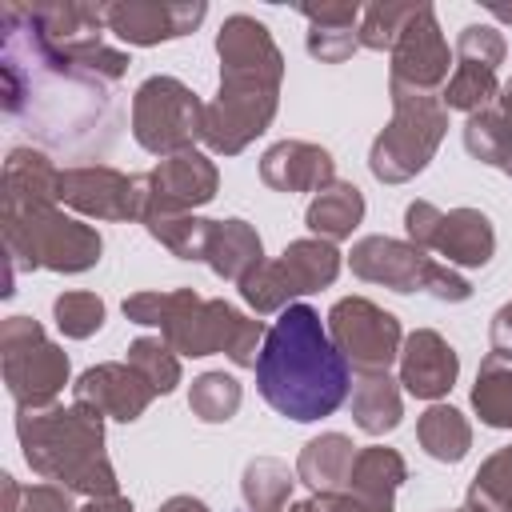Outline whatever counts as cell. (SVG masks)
<instances>
[{
    "instance_id": "cell-1",
    "label": "cell",
    "mask_w": 512,
    "mask_h": 512,
    "mask_svg": "<svg viewBox=\"0 0 512 512\" xmlns=\"http://www.w3.org/2000/svg\"><path fill=\"white\" fill-rule=\"evenodd\" d=\"M0 76L4 112L48 148L84 152L112 136V100L104 80L60 56L24 4L0 8Z\"/></svg>"
},
{
    "instance_id": "cell-2",
    "label": "cell",
    "mask_w": 512,
    "mask_h": 512,
    "mask_svg": "<svg viewBox=\"0 0 512 512\" xmlns=\"http://www.w3.org/2000/svg\"><path fill=\"white\" fill-rule=\"evenodd\" d=\"M256 388L272 412L296 424L332 416L352 392V368L336 352L312 304H288L256 356Z\"/></svg>"
},
{
    "instance_id": "cell-3",
    "label": "cell",
    "mask_w": 512,
    "mask_h": 512,
    "mask_svg": "<svg viewBox=\"0 0 512 512\" xmlns=\"http://www.w3.org/2000/svg\"><path fill=\"white\" fill-rule=\"evenodd\" d=\"M216 56H220V92L212 104H204L200 144L216 156H236L276 120L284 56L272 32L248 12H236L220 24Z\"/></svg>"
},
{
    "instance_id": "cell-4",
    "label": "cell",
    "mask_w": 512,
    "mask_h": 512,
    "mask_svg": "<svg viewBox=\"0 0 512 512\" xmlns=\"http://www.w3.org/2000/svg\"><path fill=\"white\" fill-rule=\"evenodd\" d=\"M16 440L28 468L80 496H116L120 480L104 452V416L84 404L16 408Z\"/></svg>"
},
{
    "instance_id": "cell-5",
    "label": "cell",
    "mask_w": 512,
    "mask_h": 512,
    "mask_svg": "<svg viewBox=\"0 0 512 512\" xmlns=\"http://www.w3.org/2000/svg\"><path fill=\"white\" fill-rule=\"evenodd\" d=\"M124 316L144 328H160L176 356H212L224 352L236 368H256L260 344L268 336L264 320L240 312L228 300H204L192 288L136 292L124 300Z\"/></svg>"
},
{
    "instance_id": "cell-6",
    "label": "cell",
    "mask_w": 512,
    "mask_h": 512,
    "mask_svg": "<svg viewBox=\"0 0 512 512\" xmlns=\"http://www.w3.org/2000/svg\"><path fill=\"white\" fill-rule=\"evenodd\" d=\"M392 120L380 128L368 152V168L380 184H404L428 168L436 148L448 136V108L440 92H420L404 84H388Z\"/></svg>"
},
{
    "instance_id": "cell-7",
    "label": "cell",
    "mask_w": 512,
    "mask_h": 512,
    "mask_svg": "<svg viewBox=\"0 0 512 512\" xmlns=\"http://www.w3.org/2000/svg\"><path fill=\"white\" fill-rule=\"evenodd\" d=\"M4 248L16 268H52V272H88L100 264L104 240L92 224L64 216L60 208H32V212H0Z\"/></svg>"
},
{
    "instance_id": "cell-8",
    "label": "cell",
    "mask_w": 512,
    "mask_h": 512,
    "mask_svg": "<svg viewBox=\"0 0 512 512\" xmlns=\"http://www.w3.org/2000/svg\"><path fill=\"white\" fill-rule=\"evenodd\" d=\"M348 268L368 284H384L392 292H428L444 304H460L472 296V284L456 268L432 260L424 248L396 236H360L348 252Z\"/></svg>"
},
{
    "instance_id": "cell-9",
    "label": "cell",
    "mask_w": 512,
    "mask_h": 512,
    "mask_svg": "<svg viewBox=\"0 0 512 512\" xmlns=\"http://www.w3.org/2000/svg\"><path fill=\"white\" fill-rule=\"evenodd\" d=\"M340 264L344 260L332 240L304 236V240H292L276 260H264L260 268H252L236 288H240V300L256 316H268V312H284L288 304H296V296L328 288L340 276Z\"/></svg>"
},
{
    "instance_id": "cell-10",
    "label": "cell",
    "mask_w": 512,
    "mask_h": 512,
    "mask_svg": "<svg viewBox=\"0 0 512 512\" xmlns=\"http://www.w3.org/2000/svg\"><path fill=\"white\" fill-rule=\"evenodd\" d=\"M0 368L16 408H48L68 384V352L48 340L40 320L8 316L0 324Z\"/></svg>"
},
{
    "instance_id": "cell-11",
    "label": "cell",
    "mask_w": 512,
    "mask_h": 512,
    "mask_svg": "<svg viewBox=\"0 0 512 512\" xmlns=\"http://www.w3.org/2000/svg\"><path fill=\"white\" fill-rule=\"evenodd\" d=\"M28 16L40 24V32L48 36V44L68 56L76 68H84L88 76L112 84L128 72V52L104 44V4H84V0H44V4H24Z\"/></svg>"
},
{
    "instance_id": "cell-12",
    "label": "cell",
    "mask_w": 512,
    "mask_h": 512,
    "mask_svg": "<svg viewBox=\"0 0 512 512\" xmlns=\"http://www.w3.org/2000/svg\"><path fill=\"white\" fill-rule=\"evenodd\" d=\"M204 128L200 96L176 76H148L132 96V136L152 156L192 152Z\"/></svg>"
},
{
    "instance_id": "cell-13",
    "label": "cell",
    "mask_w": 512,
    "mask_h": 512,
    "mask_svg": "<svg viewBox=\"0 0 512 512\" xmlns=\"http://www.w3.org/2000/svg\"><path fill=\"white\" fill-rule=\"evenodd\" d=\"M324 328H328L336 352L356 372H388L392 360H400V348H404L400 320L388 308L372 304L368 296L336 300L324 316Z\"/></svg>"
},
{
    "instance_id": "cell-14",
    "label": "cell",
    "mask_w": 512,
    "mask_h": 512,
    "mask_svg": "<svg viewBox=\"0 0 512 512\" xmlns=\"http://www.w3.org/2000/svg\"><path fill=\"white\" fill-rule=\"evenodd\" d=\"M60 204L92 220H140L144 176H124L112 164H76L64 168Z\"/></svg>"
},
{
    "instance_id": "cell-15",
    "label": "cell",
    "mask_w": 512,
    "mask_h": 512,
    "mask_svg": "<svg viewBox=\"0 0 512 512\" xmlns=\"http://www.w3.org/2000/svg\"><path fill=\"white\" fill-rule=\"evenodd\" d=\"M388 56H392L388 84H404V88H420V92H436L448 84L452 52H448V40L440 32L432 4H416V12L400 28Z\"/></svg>"
},
{
    "instance_id": "cell-16",
    "label": "cell",
    "mask_w": 512,
    "mask_h": 512,
    "mask_svg": "<svg viewBox=\"0 0 512 512\" xmlns=\"http://www.w3.org/2000/svg\"><path fill=\"white\" fill-rule=\"evenodd\" d=\"M220 188V172L204 152H176L164 156L152 172H144V216L152 212H196Z\"/></svg>"
},
{
    "instance_id": "cell-17",
    "label": "cell",
    "mask_w": 512,
    "mask_h": 512,
    "mask_svg": "<svg viewBox=\"0 0 512 512\" xmlns=\"http://www.w3.org/2000/svg\"><path fill=\"white\" fill-rule=\"evenodd\" d=\"M204 16H208V4H204V0H180V4L116 0V4H104L108 32L120 36L124 44H136V48H152V44L188 36V32L200 28Z\"/></svg>"
},
{
    "instance_id": "cell-18",
    "label": "cell",
    "mask_w": 512,
    "mask_h": 512,
    "mask_svg": "<svg viewBox=\"0 0 512 512\" xmlns=\"http://www.w3.org/2000/svg\"><path fill=\"white\" fill-rule=\"evenodd\" d=\"M72 400L84 404V408H96L100 416H112L120 424H132L148 412V404L156 400L152 384L124 360H108V364H92L76 376L72 384Z\"/></svg>"
},
{
    "instance_id": "cell-19",
    "label": "cell",
    "mask_w": 512,
    "mask_h": 512,
    "mask_svg": "<svg viewBox=\"0 0 512 512\" xmlns=\"http://www.w3.org/2000/svg\"><path fill=\"white\" fill-rule=\"evenodd\" d=\"M456 376H460V356L440 332L416 328L412 336H404V348H400V388L404 392L436 404L440 396L452 392Z\"/></svg>"
},
{
    "instance_id": "cell-20",
    "label": "cell",
    "mask_w": 512,
    "mask_h": 512,
    "mask_svg": "<svg viewBox=\"0 0 512 512\" xmlns=\"http://www.w3.org/2000/svg\"><path fill=\"white\" fill-rule=\"evenodd\" d=\"M260 180L272 192H320L336 180V160L312 140H276L260 156Z\"/></svg>"
},
{
    "instance_id": "cell-21",
    "label": "cell",
    "mask_w": 512,
    "mask_h": 512,
    "mask_svg": "<svg viewBox=\"0 0 512 512\" xmlns=\"http://www.w3.org/2000/svg\"><path fill=\"white\" fill-rule=\"evenodd\" d=\"M60 184H64V172L52 164L48 152H40V148H12L8 160H4V176H0L4 212L56 208L60 204Z\"/></svg>"
},
{
    "instance_id": "cell-22",
    "label": "cell",
    "mask_w": 512,
    "mask_h": 512,
    "mask_svg": "<svg viewBox=\"0 0 512 512\" xmlns=\"http://www.w3.org/2000/svg\"><path fill=\"white\" fill-rule=\"evenodd\" d=\"M424 252L444 256L448 268H484L496 252V228L480 208H448L440 212Z\"/></svg>"
},
{
    "instance_id": "cell-23",
    "label": "cell",
    "mask_w": 512,
    "mask_h": 512,
    "mask_svg": "<svg viewBox=\"0 0 512 512\" xmlns=\"http://www.w3.org/2000/svg\"><path fill=\"white\" fill-rule=\"evenodd\" d=\"M356 452L360 448L344 432H320V436H312L300 448V456H296V480H304L312 488V496L348 492V476H352Z\"/></svg>"
},
{
    "instance_id": "cell-24",
    "label": "cell",
    "mask_w": 512,
    "mask_h": 512,
    "mask_svg": "<svg viewBox=\"0 0 512 512\" xmlns=\"http://www.w3.org/2000/svg\"><path fill=\"white\" fill-rule=\"evenodd\" d=\"M204 264L220 276V280H244L252 268L264 264V240L260 232L232 216V220H212V236H208V252H204Z\"/></svg>"
},
{
    "instance_id": "cell-25",
    "label": "cell",
    "mask_w": 512,
    "mask_h": 512,
    "mask_svg": "<svg viewBox=\"0 0 512 512\" xmlns=\"http://www.w3.org/2000/svg\"><path fill=\"white\" fill-rule=\"evenodd\" d=\"M348 404H352L356 428L368 432V436L392 432L400 424V416H404L400 380H392L388 372H356L352 392H348Z\"/></svg>"
},
{
    "instance_id": "cell-26",
    "label": "cell",
    "mask_w": 512,
    "mask_h": 512,
    "mask_svg": "<svg viewBox=\"0 0 512 512\" xmlns=\"http://www.w3.org/2000/svg\"><path fill=\"white\" fill-rule=\"evenodd\" d=\"M304 220H308L312 236H320V240H332V244L348 240L364 220V192L348 180H332L328 188H320L312 196Z\"/></svg>"
},
{
    "instance_id": "cell-27",
    "label": "cell",
    "mask_w": 512,
    "mask_h": 512,
    "mask_svg": "<svg viewBox=\"0 0 512 512\" xmlns=\"http://www.w3.org/2000/svg\"><path fill=\"white\" fill-rule=\"evenodd\" d=\"M416 440L432 460L460 464L468 456V448H472V424L452 404H428L424 416L416 420Z\"/></svg>"
},
{
    "instance_id": "cell-28",
    "label": "cell",
    "mask_w": 512,
    "mask_h": 512,
    "mask_svg": "<svg viewBox=\"0 0 512 512\" xmlns=\"http://www.w3.org/2000/svg\"><path fill=\"white\" fill-rule=\"evenodd\" d=\"M472 408L480 424L512 432V352H488L472 384Z\"/></svg>"
},
{
    "instance_id": "cell-29",
    "label": "cell",
    "mask_w": 512,
    "mask_h": 512,
    "mask_svg": "<svg viewBox=\"0 0 512 512\" xmlns=\"http://www.w3.org/2000/svg\"><path fill=\"white\" fill-rule=\"evenodd\" d=\"M408 480V464L396 448L384 444H368L356 452L352 460V476H348V492L368 496V500H392L396 488Z\"/></svg>"
},
{
    "instance_id": "cell-30",
    "label": "cell",
    "mask_w": 512,
    "mask_h": 512,
    "mask_svg": "<svg viewBox=\"0 0 512 512\" xmlns=\"http://www.w3.org/2000/svg\"><path fill=\"white\" fill-rule=\"evenodd\" d=\"M292 484H296V472L284 460L256 456L244 464L240 496H244L248 512H284L292 504Z\"/></svg>"
},
{
    "instance_id": "cell-31",
    "label": "cell",
    "mask_w": 512,
    "mask_h": 512,
    "mask_svg": "<svg viewBox=\"0 0 512 512\" xmlns=\"http://www.w3.org/2000/svg\"><path fill=\"white\" fill-rule=\"evenodd\" d=\"M140 224L148 228L152 240H160L180 260H204V252H208L212 220H204L196 212H152Z\"/></svg>"
},
{
    "instance_id": "cell-32",
    "label": "cell",
    "mask_w": 512,
    "mask_h": 512,
    "mask_svg": "<svg viewBox=\"0 0 512 512\" xmlns=\"http://www.w3.org/2000/svg\"><path fill=\"white\" fill-rule=\"evenodd\" d=\"M500 96V80H496V68H484V64H468V60H456L448 84L440 88V104L448 112H480V108H492V100Z\"/></svg>"
},
{
    "instance_id": "cell-33",
    "label": "cell",
    "mask_w": 512,
    "mask_h": 512,
    "mask_svg": "<svg viewBox=\"0 0 512 512\" xmlns=\"http://www.w3.org/2000/svg\"><path fill=\"white\" fill-rule=\"evenodd\" d=\"M240 400H244V388L228 372H200L188 388V408L204 424H228L240 412Z\"/></svg>"
},
{
    "instance_id": "cell-34",
    "label": "cell",
    "mask_w": 512,
    "mask_h": 512,
    "mask_svg": "<svg viewBox=\"0 0 512 512\" xmlns=\"http://www.w3.org/2000/svg\"><path fill=\"white\" fill-rule=\"evenodd\" d=\"M128 364L152 384L156 396H168L180 384V356L164 336H136L128 344Z\"/></svg>"
},
{
    "instance_id": "cell-35",
    "label": "cell",
    "mask_w": 512,
    "mask_h": 512,
    "mask_svg": "<svg viewBox=\"0 0 512 512\" xmlns=\"http://www.w3.org/2000/svg\"><path fill=\"white\" fill-rule=\"evenodd\" d=\"M468 500L488 512H512V444L496 448L472 476Z\"/></svg>"
},
{
    "instance_id": "cell-36",
    "label": "cell",
    "mask_w": 512,
    "mask_h": 512,
    "mask_svg": "<svg viewBox=\"0 0 512 512\" xmlns=\"http://www.w3.org/2000/svg\"><path fill=\"white\" fill-rule=\"evenodd\" d=\"M464 148H468L480 164H492V168H500V172L508 168V160H512V140H508V132H504L496 108H480V112H472V116L464 120Z\"/></svg>"
},
{
    "instance_id": "cell-37",
    "label": "cell",
    "mask_w": 512,
    "mask_h": 512,
    "mask_svg": "<svg viewBox=\"0 0 512 512\" xmlns=\"http://www.w3.org/2000/svg\"><path fill=\"white\" fill-rule=\"evenodd\" d=\"M416 12V4H392V0H376L360 12V28H356V40L360 48H372V52H392L400 28L408 24V16Z\"/></svg>"
},
{
    "instance_id": "cell-38",
    "label": "cell",
    "mask_w": 512,
    "mask_h": 512,
    "mask_svg": "<svg viewBox=\"0 0 512 512\" xmlns=\"http://www.w3.org/2000/svg\"><path fill=\"white\" fill-rule=\"evenodd\" d=\"M52 316L68 340H88L104 328V300L96 292H60L52 300Z\"/></svg>"
},
{
    "instance_id": "cell-39",
    "label": "cell",
    "mask_w": 512,
    "mask_h": 512,
    "mask_svg": "<svg viewBox=\"0 0 512 512\" xmlns=\"http://www.w3.org/2000/svg\"><path fill=\"white\" fill-rule=\"evenodd\" d=\"M504 32L492 28V24H468L460 28L456 36V60H468V64H484V68H500L504 64Z\"/></svg>"
},
{
    "instance_id": "cell-40",
    "label": "cell",
    "mask_w": 512,
    "mask_h": 512,
    "mask_svg": "<svg viewBox=\"0 0 512 512\" xmlns=\"http://www.w3.org/2000/svg\"><path fill=\"white\" fill-rule=\"evenodd\" d=\"M304 48L320 64H344L360 48V40H356V28H320V24H308Z\"/></svg>"
},
{
    "instance_id": "cell-41",
    "label": "cell",
    "mask_w": 512,
    "mask_h": 512,
    "mask_svg": "<svg viewBox=\"0 0 512 512\" xmlns=\"http://www.w3.org/2000/svg\"><path fill=\"white\" fill-rule=\"evenodd\" d=\"M16 512H76V508H72V492L64 484H32V488H24Z\"/></svg>"
},
{
    "instance_id": "cell-42",
    "label": "cell",
    "mask_w": 512,
    "mask_h": 512,
    "mask_svg": "<svg viewBox=\"0 0 512 512\" xmlns=\"http://www.w3.org/2000/svg\"><path fill=\"white\" fill-rule=\"evenodd\" d=\"M360 4H300V16L320 28H360Z\"/></svg>"
},
{
    "instance_id": "cell-43",
    "label": "cell",
    "mask_w": 512,
    "mask_h": 512,
    "mask_svg": "<svg viewBox=\"0 0 512 512\" xmlns=\"http://www.w3.org/2000/svg\"><path fill=\"white\" fill-rule=\"evenodd\" d=\"M436 220H440V208H436L432 200H412V204L404 208V232H408V240H412L416 248H428Z\"/></svg>"
},
{
    "instance_id": "cell-44",
    "label": "cell",
    "mask_w": 512,
    "mask_h": 512,
    "mask_svg": "<svg viewBox=\"0 0 512 512\" xmlns=\"http://www.w3.org/2000/svg\"><path fill=\"white\" fill-rule=\"evenodd\" d=\"M324 512H392V500H368L356 492H336V496H320Z\"/></svg>"
},
{
    "instance_id": "cell-45",
    "label": "cell",
    "mask_w": 512,
    "mask_h": 512,
    "mask_svg": "<svg viewBox=\"0 0 512 512\" xmlns=\"http://www.w3.org/2000/svg\"><path fill=\"white\" fill-rule=\"evenodd\" d=\"M488 340H492V352H512V300L496 308L488 324Z\"/></svg>"
},
{
    "instance_id": "cell-46",
    "label": "cell",
    "mask_w": 512,
    "mask_h": 512,
    "mask_svg": "<svg viewBox=\"0 0 512 512\" xmlns=\"http://www.w3.org/2000/svg\"><path fill=\"white\" fill-rule=\"evenodd\" d=\"M80 512H136V508H132V500H128V496H120V492H116V496H92Z\"/></svg>"
},
{
    "instance_id": "cell-47",
    "label": "cell",
    "mask_w": 512,
    "mask_h": 512,
    "mask_svg": "<svg viewBox=\"0 0 512 512\" xmlns=\"http://www.w3.org/2000/svg\"><path fill=\"white\" fill-rule=\"evenodd\" d=\"M160 512H208V504H204L200 496L180 492V496H168V500L160 504Z\"/></svg>"
},
{
    "instance_id": "cell-48",
    "label": "cell",
    "mask_w": 512,
    "mask_h": 512,
    "mask_svg": "<svg viewBox=\"0 0 512 512\" xmlns=\"http://www.w3.org/2000/svg\"><path fill=\"white\" fill-rule=\"evenodd\" d=\"M496 116H500V124H504V132H508V140H512V80L500 88V96H496Z\"/></svg>"
},
{
    "instance_id": "cell-49",
    "label": "cell",
    "mask_w": 512,
    "mask_h": 512,
    "mask_svg": "<svg viewBox=\"0 0 512 512\" xmlns=\"http://www.w3.org/2000/svg\"><path fill=\"white\" fill-rule=\"evenodd\" d=\"M0 488H4V504H0V512H16V504H20V496H24V488L4 472L0 476Z\"/></svg>"
},
{
    "instance_id": "cell-50",
    "label": "cell",
    "mask_w": 512,
    "mask_h": 512,
    "mask_svg": "<svg viewBox=\"0 0 512 512\" xmlns=\"http://www.w3.org/2000/svg\"><path fill=\"white\" fill-rule=\"evenodd\" d=\"M284 512H324V508H320V496H308V500H292Z\"/></svg>"
},
{
    "instance_id": "cell-51",
    "label": "cell",
    "mask_w": 512,
    "mask_h": 512,
    "mask_svg": "<svg viewBox=\"0 0 512 512\" xmlns=\"http://www.w3.org/2000/svg\"><path fill=\"white\" fill-rule=\"evenodd\" d=\"M484 8H488V12L496 16V20H504V24H512V4H484Z\"/></svg>"
},
{
    "instance_id": "cell-52",
    "label": "cell",
    "mask_w": 512,
    "mask_h": 512,
    "mask_svg": "<svg viewBox=\"0 0 512 512\" xmlns=\"http://www.w3.org/2000/svg\"><path fill=\"white\" fill-rule=\"evenodd\" d=\"M444 512H488V508H480V504H472V500H468L464 508H444Z\"/></svg>"
},
{
    "instance_id": "cell-53",
    "label": "cell",
    "mask_w": 512,
    "mask_h": 512,
    "mask_svg": "<svg viewBox=\"0 0 512 512\" xmlns=\"http://www.w3.org/2000/svg\"><path fill=\"white\" fill-rule=\"evenodd\" d=\"M504 172H508V176H512V160H508V168H504Z\"/></svg>"
}]
</instances>
